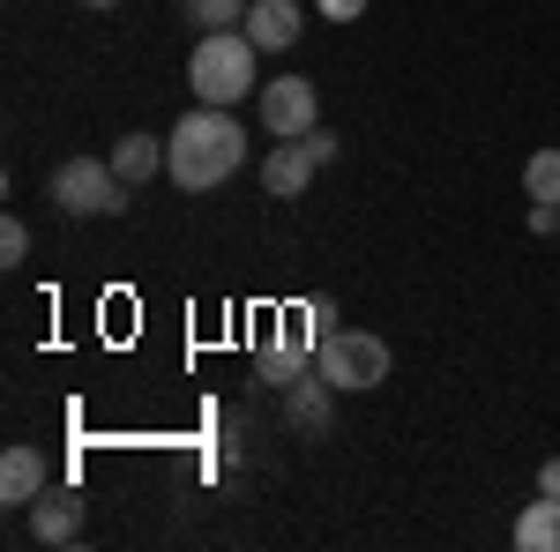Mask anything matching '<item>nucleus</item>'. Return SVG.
Returning <instances> with one entry per match:
<instances>
[{"instance_id":"6","label":"nucleus","mask_w":560,"mask_h":552,"mask_svg":"<svg viewBox=\"0 0 560 552\" xmlns=\"http://www.w3.org/2000/svg\"><path fill=\"white\" fill-rule=\"evenodd\" d=\"M314 172H322V165H314V150L292 134V142H277V150L261 157V187H269V202H300Z\"/></svg>"},{"instance_id":"4","label":"nucleus","mask_w":560,"mask_h":552,"mask_svg":"<svg viewBox=\"0 0 560 552\" xmlns=\"http://www.w3.org/2000/svg\"><path fill=\"white\" fill-rule=\"evenodd\" d=\"M314 374H329L337 396H359V388H382L388 381V343L374 329H337V337L314 351Z\"/></svg>"},{"instance_id":"3","label":"nucleus","mask_w":560,"mask_h":552,"mask_svg":"<svg viewBox=\"0 0 560 552\" xmlns=\"http://www.w3.org/2000/svg\"><path fill=\"white\" fill-rule=\"evenodd\" d=\"M52 202L68 216H120L128 179L113 172V157H68V165H52Z\"/></svg>"},{"instance_id":"7","label":"nucleus","mask_w":560,"mask_h":552,"mask_svg":"<svg viewBox=\"0 0 560 552\" xmlns=\"http://www.w3.org/2000/svg\"><path fill=\"white\" fill-rule=\"evenodd\" d=\"M31 538H38V545H75V538H83V501L45 485L38 501H31Z\"/></svg>"},{"instance_id":"17","label":"nucleus","mask_w":560,"mask_h":552,"mask_svg":"<svg viewBox=\"0 0 560 552\" xmlns=\"http://www.w3.org/2000/svg\"><path fill=\"white\" fill-rule=\"evenodd\" d=\"M314 8H322L329 23H351V15H366V0H314Z\"/></svg>"},{"instance_id":"19","label":"nucleus","mask_w":560,"mask_h":552,"mask_svg":"<svg viewBox=\"0 0 560 552\" xmlns=\"http://www.w3.org/2000/svg\"><path fill=\"white\" fill-rule=\"evenodd\" d=\"M83 8H120V0H83Z\"/></svg>"},{"instance_id":"1","label":"nucleus","mask_w":560,"mask_h":552,"mask_svg":"<svg viewBox=\"0 0 560 552\" xmlns=\"http://www.w3.org/2000/svg\"><path fill=\"white\" fill-rule=\"evenodd\" d=\"M240 165H247V128L232 120V105H195L165 134V172H173L179 195H210Z\"/></svg>"},{"instance_id":"12","label":"nucleus","mask_w":560,"mask_h":552,"mask_svg":"<svg viewBox=\"0 0 560 552\" xmlns=\"http://www.w3.org/2000/svg\"><path fill=\"white\" fill-rule=\"evenodd\" d=\"M113 172H120L128 187L158 179V172H165V142H158V134H120V142H113Z\"/></svg>"},{"instance_id":"20","label":"nucleus","mask_w":560,"mask_h":552,"mask_svg":"<svg viewBox=\"0 0 560 552\" xmlns=\"http://www.w3.org/2000/svg\"><path fill=\"white\" fill-rule=\"evenodd\" d=\"M553 239H560V232H553Z\"/></svg>"},{"instance_id":"16","label":"nucleus","mask_w":560,"mask_h":552,"mask_svg":"<svg viewBox=\"0 0 560 552\" xmlns=\"http://www.w3.org/2000/svg\"><path fill=\"white\" fill-rule=\"evenodd\" d=\"M306 150H314V165H337V134L329 128H314V134H300Z\"/></svg>"},{"instance_id":"18","label":"nucleus","mask_w":560,"mask_h":552,"mask_svg":"<svg viewBox=\"0 0 560 552\" xmlns=\"http://www.w3.org/2000/svg\"><path fill=\"white\" fill-rule=\"evenodd\" d=\"M538 493H553V501H560V456H546V463H538Z\"/></svg>"},{"instance_id":"2","label":"nucleus","mask_w":560,"mask_h":552,"mask_svg":"<svg viewBox=\"0 0 560 552\" xmlns=\"http://www.w3.org/2000/svg\"><path fill=\"white\" fill-rule=\"evenodd\" d=\"M261 45L247 31H202L195 52H187V83H195V105H240L255 97L261 75H255Z\"/></svg>"},{"instance_id":"13","label":"nucleus","mask_w":560,"mask_h":552,"mask_svg":"<svg viewBox=\"0 0 560 552\" xmlns=\"http://www.w3.org/2000/svg\"><path fill=\"white\" fill-rule=\"evenodd\" d=\"M523 195L560 210V150H530V165H523Z\"/></svg>"},{"instance_id":"15","label":"nucleus","mask_w":560,"mask_h":552,"mask_svg":"<svg viewBox=\"0 0 560 552\" xmlns=\"http://www.w3.org/2000/svg\"><path fill=\"white\" fill-rule=\"evenodd\" d=\"M0 261H8V269H23V261H31V232H23V216H8V224H0Z\"/></svg>"},{"instance_id":"5","label":"nucleus","mask_w":560,"mask_h":552,"mask_svg":"<svg viewBox=\"0 0 560 552\" xmlns=\"http://www.w3.org/2000/svg\"><path fill=\"white\" fill-rule=\"evenodd\" d=\"M255 97H261V128L277 134V142L322 128V90L306 83V75H277V83H261Z\"/></svg>"},{"instance_id":"10","label":"nucleus","mask_w":560,"mask_h":552,"mask_svg":"<svg viewBox=\"0 0 560 552\" xmlns=\"http://www.w3.org/2000/svg\"><path fill=\"white\" fill-rule=\"evenodd\" d=\"M38 493H45V456L38 448H8L0 456V501L8 508H31Z\"/></svg>"},{"instance_id":"14","label":"nucleus","mask_w":560,"mask_h":552,"mask_svg":"<svg viewBox=\"0 0 560 552\" xmlns=\"http://www.w3.org/2000/svg\"><path fill=\"white\" fill-rule=\"evenodd\" d=\"M255 0H187V23L195 31H240Z\"/></svg>"},{"instance_id":"8","label":"nucleus","mask_w":560,"mask_h":552,"mask_svg":"<svg viewBox=\"0 0 560 552\" xmlns=\"http://www.w3.org/2000/svg\"><path fill=\"white\" fill-rule=\"evenodd\" d=\"M300 31H306L300 0H255V8H247V38H255L261 52H292Z\"/></svg>"},{"instance_id":"9","label":"nucleus","mask_w":560,"mask_h":552,"mask_svg":"<svg viewBox=\"0 0 560 552\" xmlns=\"http://www.w3.org/2000/svg\"><path fill=\"white\" fill-rule=\"evenodd\" d=\"M329 396H337V381H329V374H314V381H292L284 388V419L300 425L306 441H322V433H329Z\"/></svg>"},{"instance_id":"11","label":"nucleus","mask_w":560,"mask_h":552,"mask_svg":"<svg viewBox=\"0 0 560 552\" xmlns=\"http://www.w3.org/2000/svg\"><path fill=\"white\" fill-rule=\"evenodd\" d=\"M516 545H523V552H560V501H553V493L523 501V515H516Z\"/></svg>"}]
</instances>
